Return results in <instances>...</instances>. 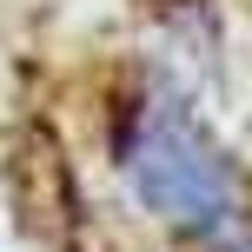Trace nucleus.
I'll use <instances>...</instances> for the list:
<instances>
[{"instance_id": "1", "label": "nucleus", "mask_w": 252, "mask_h": 252, "mask_svg": "<svg viewBox=\"0 0 252 252\" xmlns=\"http://www.w3.org/2000/svg\"><path fill=\"white\" fill-rule=\"evenodd\" d=\"M120 159H126L133 192L159 219H173L199 252H252V219L239 199V179L179 106H166V100L139 106Z\"/></svg>"}]
</instances>
